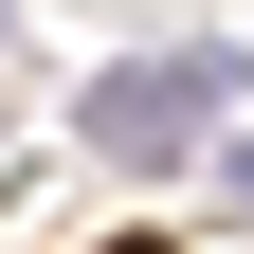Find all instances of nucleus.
I'll return each instance as SVG.
<instances>
[{
  "label": "nucleus",
  "mask_w": 254,
  "mask_h": 254,
  "mask_svg": "<svg viewBox=\"0 0 254 254\" xmlns=\"http://www.w3.org/2000/svg\"><path fill=\"white\" fill-rule=\"evenodd\" d=\"M218 109H236V55H127V73H91V164H145V182H164V164H200V145H218Z\"/></svg>",
  "instance_id": "nucleus-1"
},
{
  "label": "nucleus",
  "mask_w": 254,
  "mask_h": 254,
  "mask_svg": "<svg viewBox=\"0 0 254 254\" xmlns=\"http://www.w3.org/2000/svg\"><path fill=\"white\" fill-rule=\"evenodd\" d=\"M218 182H236V200H254V145H236V164H218Z\"/></svg>",
  "instance_id": "nucleus-2"
}]
</instances>
